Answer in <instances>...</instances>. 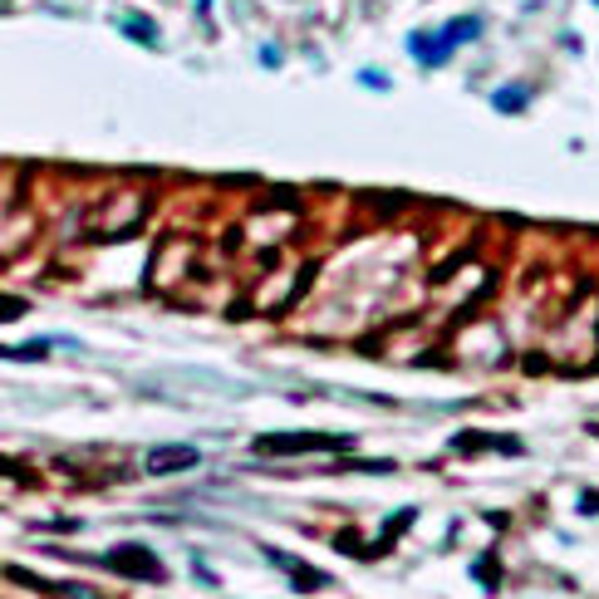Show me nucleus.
Instances as JSON below:
<instances>
[{
    "label": "nucleus",
    "instance_id": "1",
    "mask_svg": "<svg viewBox=\"0 0 599 599\" xmlns=\"http://www.w3.org/2000/svg\"><path fill=\"white\" fill-rule=\"evenodd\" d=\"M103 565L118 570V575H128V580H153V585L167 580V570L158 565V555H153L148 545H118V550L103 555Z\"/></svg>",
    "mask_w": 599,
    "mask_h": 599
},
{
    "label": "nucleus",
    "instance_id": "2",
    "mask_svg": "<svg viewBox=\"0 0 599 599\" xmlns=\"http://www.w3.org/2000/svg\"><path fill=\"white\" fill-rule=\"evenodd\" d=\"M354 437H324V432H285V437H256V452H349Z\"/></svg>",
    "mask_w": 599,
    "mask_h": 599
},
{
    "label": "nucleus",
    "instance_id": "3",
    "mask_svg": "<svg viewBox=\"0 0 599 599\" xmlns=\"http://www.w3.org/2000/svg\"><path fill=\"white\" fill-rule=\"evenodd\" d=\"M143 467H148L153 477H177V472H192V467H201V452L192 447V442H167V447H148Z\"/></svg>",
    "mask_w": 599,
    "mask_h": 599
},
{
    "label": "nucleus",
    "instance_id": "4",
    "mask_svg": "<svg viewBox=\"0 0 599 599\" xmlns=\"http://www.w3.org/2000/svg\"><path fill=\"white\" fill-rule=\"evenodd\" d=\"M266 560H271V565H280V570L295 580V590H324V585H329V575H324V570H314V565H300V560L280 555V550H266Z\"/></svg>",
    "mask_w": 599,
    "mask_h": 599
},
{
    "label": "nucleus",
    "instance_id": "5",
    "mask_svg": "<svg viewBox=\"0 0 599 599\" xmlns=\"http://www.w3.org/2000/svg\"><path fill=\"white\" fill-rule=\"evenodd\" d=\"M413 54L422 64H442L452 54V45H447V35H413Z\"/></svg>",
    "mask_w": 599,
    "mask_h": 599
},
{
    "label": "nucleus",
    "instance_id": "6",
    "mask_svg": "<svg viewBox=\"0 0 599 599\" xmlns=\"http://www.w3.org/2000/svg\"><path fill=\"white\" fill-rule=\"evenodd\" d=\"M413 516H417V511L408 506V511H398V516H393V521L384 526V535H379V545H384V550H389V545L398 540V530H408V526H413Z\"/></svg>",
    "mask_w": 599,
    "mask_h": 599
},
{
    "label": "nucleus",
    "instance_id": "7",
    "mask_svg": "<svg viewBox=\"0 0 599 599\" xmlns=\"http://www.w3.org/2000/svg\"><path fill=\"white\" fill-rule=\"evenodd\" d=\"M49 354V339H35V344H20V349H0V359H45Z\"/></svg>",
    "mask_w": 599,
    "mask_h": 599
},
{
    "label": "nucleus",
    "instance_id": "8",
    "mask_svg": "<svg viewBox=\"0 0 599 599\" xmlns=\"http://www.w3.org/2000/svg\"><path fill=\"white\" fill-rule=\"evenodd\" d=\"M472 575L482 580V590H497V565H492V560H477V565H472Z\"/></svg>",
    "mask_w": 599,
    "mask_h": 599
},
{
    "label": "nucleus",
    "instance_id": "9",
    "mask_svg": "<svg viewBox=\"0 0 599 599\" xmlns=\"http://www.w3.org/2000/svg\"><path fill=\"white\" fill-rule=\"evenodd\" d=\"M521 103H526V89H506V94H497V108H506V113L521 108Z\"/></svg>",
    "mask_w": 599,
    "mask_h": 599
},
{
    "label": "nucleus",
    "instance_id": "10",
    "mask_svg": "<svg viewBox=\"0 0 599 599\" xmlns=\"http://www.w3.org/2000/svg\"><path fill=\"white\" fill-rule=\"evenodd\" d=\"M123 30H128V35H138V40H148V45L158 40V30H153V25H143V20H128Z\"/></svg>",
    "mask_w": 599,
    "mask_h": 599
},
{
    "label": "nucleus",
    "instance_id": "11",
    "mask_svg": "<svg viewBox=\"0 0 599 599\" xmlns=\"http://www.w3.org/2000/svg\"><path fill=\"white\" fill-rule=\"evenodd\" d=\"M20 309H25V304H20V300H0V319H15V314H20Z\"/></svg>",
    "mask_w": 599,
    "mask_h": 599
}]
</instances>
